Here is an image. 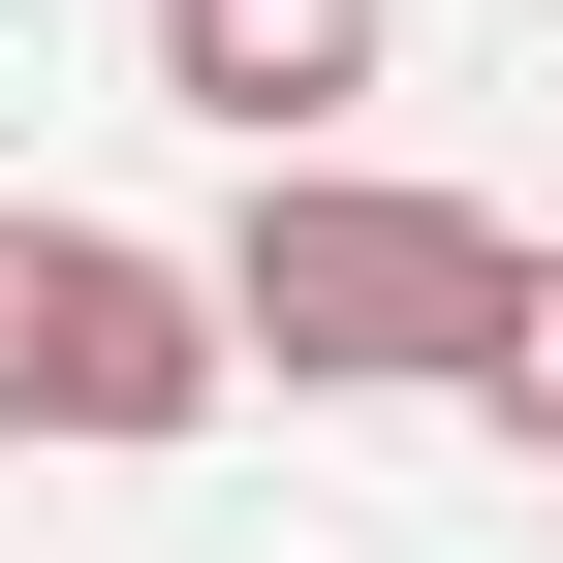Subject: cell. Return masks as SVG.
Returning a JSON list of instances; mask_svg holds the SVG:
<instances>
[{"label": "cell", "mask_w": 563, "mask_h": 563, "mask_svg": "<svg viewBox=\"0 0 563 563\" xmlns=\"http://www.w3.org/2000/svg\"><path fill=\"white\" fill-rule=\"evenodd\" d=\"M470 282H501V220L470 188H376V157H251V220H220V376L282 407H376V376H470Z\"/></svg>", "instance_id": "cell-1"}, {"label": "cell", "mask_w": 563, "mask_h": 563, "mask_svg": "<svg viewBox=\"0 0 563 563\" xmlns=\"http://www.w3.org/2000/svg\"><path fill=\"white\" fill-rule=\"evenodd\" d=\"M188 407H220V313H188L125 220H32V188H0V439H95V470H157Z\"/></svg>", "instance_id": "cell-2"}, {"label": "cell", "mask_w": 563, "mask_h": 563, "mask_svg": "<svg viewBox=\"0 0 563 563\" xmlns=\"http://www.w3.org/2000/svg\"><path fill=\"white\" fill-rule=\"evenodd\" d=\"M376 32H407V0H157V95L282 157V125H344V95H376Z\"/></svg>", "instance_id": "cell-3"}, {"label": "cell", "mask_w": 563, "mask_h": 563, "mask_svg": "<svg viewBox=\"0 0 563 563\" xmlns=\"http://www.w3.org/2000/svg\"><path fill=\"white\" fill-rule=\"evenodd\" d=\"M470 407L563 470V251H501V282H470Z\"/></svg>", "instance_id": "cell-4"}]
</instances>
